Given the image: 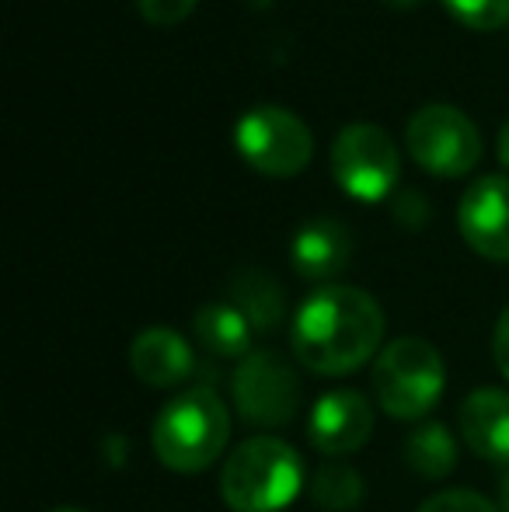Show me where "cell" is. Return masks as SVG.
<instances>
[{"label": "cell", "instance_id": "obj_13", "mask_svg": "<svg viewBox=\"0 0 509 512\" xmlns=\"http://www.w3.org/2000/svg\"><path fill=\"white\" fill-rule=\"evenodd\" d=\"M461 436L478 457L509 464V394L499 387L471 391L461 405Z\"/></svg>", "mask_w": 509, "mask_h": 512}, {"label": "cell", "instance_id": "obj_9", "mask_svg": "<svg viewBox=\"0 0 509 512\" xmlns=\"http://www.w3.org/2000/svg\"><path fill=\"white\" fill-rule=\"evenodd\" d=\"M457 223L471 248L492 262H509V178L485 175L464 192Z\"/></svg>", "mask_w": 509, "mask_h": 512}, {"label": "cell", "instance_id": "obj_1", "mask_svg": "<svg viewBox=\"0 0 509 512\" xmlns=\"http://www.w3.org/2000/svg\"><path fill=\"white\" fill-rule=\"evenodd\" d=\"M290 338L307 370L318 377H349L381 349V304L356 286H318L293 314Z\"/></svg>", "mask_w": 509, "mask_h": 512}, {"label": "cell", "instance_id": "obj_19", "mask_svg": "<svg viewBox=\"0 0 509 512\" xmlns=\"http://www.w3.org/2000/svg\"><path fill=\"white\" fill-rule=\"evenodd\" d=\"M419 512H499V509L485 495L468 492V488H450V492H440L422 502Z\"/></svg>", "mask_w": 509, "mask_h": 512}, {"label": "cell", "instance_id": "obj_6", "mask_svg": "<svg viewBox=\"0 0 509 512\" xmlns=\"http://www.w3.org/2000/svg\"><path fill=\"white\" fill-rule=\"evenodd\" d=\"M332 175L360 203H381L398 185V147L374 122H353L332 143Z\"/></svg>", "mask_w": 509, "mask_h": 512}, {"label": "cell", "instance_id": "obj_21", "mask_svg": "<svg viewBox=\"0 0 509 512\" xmlns=\"http://www.w3.org/2000/svg\"><path fill=\"white\" fill-rule=\"evenodd\" d=\"M492 356H496V366L503 370V377L509 380V307L499 314V321H496V335H492Z\"/></svg>", "mask_w": 509, "mask_h": 512}, {"label": "cell", "instance_id": "obj_8", "mask_svg": "<svg viewBox=\"0 0 509 512\" xmlns=\"http://www.w3.org/2000/svg\"><path fill=\"white\" fill-rule=\"evenodd\" d=\"M238 150L255 171L290 178L311 164V129L279 105H258L238 122Z\"/></svg>", "mask_w": 509, "mask_h": 512}, {"label": "cell", "instance_id": "obj_4", "mask_svg": "<svg viewBox=\"0 0 509 512\" xmlns=\"http://www.w3.org/2000/svg\"><path fill=\"white\" fill-rule=\"evenodd\" d=\"M447 384L443 359L426 338H394L374 363L377 405L401 422H419L436 408Z\"/></svg>", "mask_w": 509, "mask_h": 512}, {"label": "cell", "instance_id": "obj_16", "mask_svg": "<svg viewBox=\"0 0 509 512\" xmlns=\"http://www.w3.org/2000/svg\"><path fill=\"white\" fill-rule=\"evenodd\" d=\"M405 460L415 474H422V478L443 481L457 467V443H454V436H450L447 425L422 422L408 432Z\"/></svg>", "mask_w": 509, "mask_h": 512}, {"label": "cell", "instance_id": "obj_17", "mask_svg": "<svg viewBox=\"0 0 509 512\" xmlns=\"http://www.w3.org/2000/svg\"><path fill=\"white\" fill-rule=\"evenodd\" d=\"M307 492H311V502L318 509L353 512L363 502V478L349 464H325L314 471Z\"/></svg>", "mask_w": 509, "mask_h": 512}, {"label": "cell", "instance_id": "obj_20", "mask_svg": "<svg viewBox=\"0 0 509 512\" xmlns=\"http://www.w3.org/2000/svg\"><path fill=\"white\" fill-rule=\"evenodd\" d=\"M196 4L199 0H136V7L150 25H178V21L189 18Z\"/></svg>", "mask_w": 509, "mask_h": 512}, {"label": "cell", "instance_id": "obj_18", "mask_svg": "<svg viewBox=\"0 0 509 512\" xmlns=\"http://www.w3.org/2000/svg\"><path fill=\"white\" fill-rule=\"evenodd\" d=\"M443 7H447L461 25L482 28V32L503 28L509 21V0H443Z\"/></svg>", "mask_w": 509, "mask_h": 512}, {"label": "cell", "instance_id": "obj_3", "mask_svg": "<svg viewBox=\"0 0 509 512\" xmlns=\"http://www.w3.org/2000/svg\"><path fill=\"white\" fill-rule=\"evenodd\" d=\"M304 488V460L276 436H255L224 460L220 495L234 512H283Z\"/></svg>", "mask_w": 509, "mask_h": 512}, {"label": "cell", "instance_id": "obj_7", "mask_svg": "<svg viewBox=\"0 0 509 512\" xmlns=\"http://www.w3.org/2000/svg\"><path fill=\"white\" fill-rule=\"evenodd\" d=\"M231 394L238 415L258 429H279L290 425L300 408V380L297 370L279 352L258 349L241 359L234 370Z\"/></svg>", "mask_w": 509, "mask_h": 512}, {"label": "cell", "instance_id": "obj_12", "mask_svg": "<svg viewBox=\"0 0 509 512\" xmlns=\"http://www.w3.org/2000/svg\"><path fill=\"white\" fill-rule=\"evenodd\" d=\"M129 366L133 373L150 387H178L182 380L192 377L196 356L192 345L171 328H147L143 335L133 338L129 349Z\"/></svg>", "mask_w": 509, "mask_h": 512}, {"label": "cell", "instance_id": "obj_10", "mask_svg": "<svg viewBox=\"0 0 509 512\" xmlns=\"http://www.w3.org/2000/svg\"><path fill=\"white\" fill-rule=\"evenodd\" d=\"M370 432H374V408L360 391L321 394L307 418V439L325 457H346L360 450Z\"/></svg>", "mask_w": 509, "mask_h": 512}, {"label": "cell", "instance_id": "obj_23", "mask_svg": "<svg viewBox=\"0 0 509 512\" xmlns=\"http://www.w3.org/2000/svg\"><path fill=\"white\" fill-rule=\"evenodd\" d=\"M499 509L509 512V471L503 474V481H499Z\"/></svg>", "mask_w": 509, "mask_h": 512}, {"label": "cell", "instance_id": "obj_2", "mask_svg": "<svg viewBox=\"0 0 509 512\" xmlns=\"http://www.w3.org/2000/svg\"><path fill=\"white\" fill-rule=\"evenodd\" d=\"M231 415L210 387H192L157 411L150 443L168 471L196 474L224 457Z\"/></svg>", "mask_w": 509, "mask_h": 512}, {"label": "cell", "instance_id": "obj_22", "mask_svg": "<svg viewBox=\"0 0 509 512\" xmlns=\"http://www.w3.org/2000/svg\"><path fill=\"white\" fill-rule=\"evenodd\" d=\"M499 161L509 168V119L503 122V129H499Z\"/></svg>", "mask_w": 509, "mask_h": 512}, {"label": "cell", "instance_id": "obj_25", "mask_svg": "<svg viewBox=\"0 0 509 512\" xmlns=\"http://www.w3.org/2000/svg\"><path fill=\"white\" fill-rule=\"evenodd\" d=\"M49 512H84V509H74V506H56V509H49Z\"/></svg>", "mask_w": 509, "mask_h": 512}, {"label": "cell", "instance_id": "obj_11", "mask_svg": "<svg viewBox=\"0 0 509 512\" xmlns=\"http://www.w3.org/2000/svg\"><path fill=\"white\" fill-rule=\"evenodd\" d=\"M349 258H353V237H349L346 223L332 220V216L307 220L290 248V262L297 276L311 279V283H328L339 272H346Z\"/></svg>", "mask_w": 509, "mask_h": 512}, {"label": "cell", "instance_id": "obj_14", "mask_svg": "<svg viewBox=\"0 0 509 512\" xmlns=\"http://www.w3.org/2000/svg\"><path fill=\"white\" fill-rule=\"evenodd\" d=\"M252 331L255 328L248 324V317L241 314L231 300L199 307L196 317H192V335H196V342L220 359L248 356V349H252Z\"/></svg>", "mask_w": 509, "mask_h": 512}, {"label": "cell", "instance_id": "obj_5", "mask_svg": "<svg viewBox=\"0 0 509 512\" xmlns=\"http://www.w3.org/2000/svg\"><path fill=\"white\" fill-rule=\"evenodd\" d=\"M408 154L429 175L461 178L482 161V136L475 122L454 105H426L408 119Z\"/></svg>", "mask_w": 509, "mask_h": 512}, {"label": "cell", "instance_id": "obj_24", "mask_svg": "<svg viewBox=\"0 0 509 512\" xmlns=\"http://www.w3.org/2000/svg\"><path fill=\"white\" fill-rule=\"evenodd\" d=\"M384 4H391V7H415V4H422V0H384Z\"/></svg>", "mask_w": 509, "mask_h": 512}, {"label": "cell", "instance_id": "obj_15", "mask_svg": "<svg viewBox=\"0 0 509 512\" xmlns=\"http://www.w3.org/2000/svg\"><path fill=\"white\" fill-rule=\"evenodd\" d=\"M231 304L248 317L255 331H272L286 314V297L279 290V283L262 269H241L234 272L231 286Z\"/></svg>", "mask_w": 509, "mask_h": 512}]
</instances>
